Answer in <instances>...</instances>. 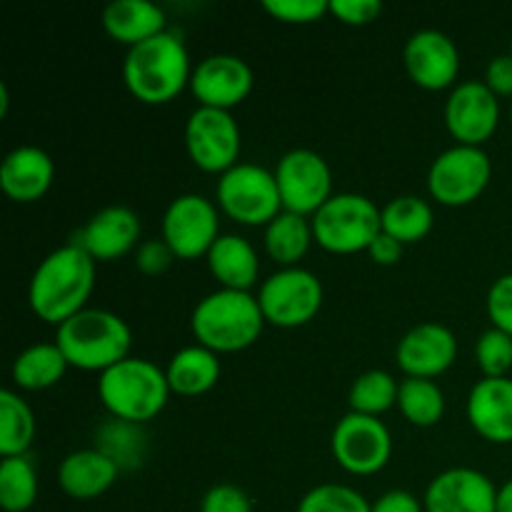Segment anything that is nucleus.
<instances>
[{"mask_svg":"<svg viewBox=\"0 0 512 512\" xmlns=\"http://www.w3.org/2000/svg\"><path fill=\"white\" fill-rule=\"evenodd\" d=\"M95 265L98 263L75 243L53 250L30 278V310L43 323L60 328L65 320L88 308L95 288Z\"/></svg>","mask_w":512,"mask_h":512,"instance_id":"1","label":"nucleus"},{"mask_svg":"<svg viewBox=\"0 0 512 512\" xmlns=\"http://www.w3.org/2000/svg\"><path fill=\"white\" fill-rule=\"evenodd\" d=\"M190 78H193V65H190L188 48L170 30L125 53V88L145 105L170 103L185 88H190Z\"/></svg>","mask_w":512,"mask_h":512,"instance_id":"2","label":"nucleus"},{"mask_svg":"<svg viewBox=\"0 0 512 512\" xmlns=\"http://www.w3.org/2000/svg\"><path fill=\"white\" fill-rule=\"evenodd\" d=\"M258 295L218 288L205 295L190 315V330L203 348L213 353H240L260 338L265 328Z\"/></svg>","mask_w":512,"mask_h":512,"instance_id":"3","label":"nucleus"},{"mask_svg":"<svg viewBox=\"0 0 512 512\" xmlns=\"http://www.w3.org/2000/svg\"><path fill=\"white\" fill-rule=\"evenodd\" d=\"M168 375L148 358H125L110 370L100 373L98 395L103 408L115 420L143 425L158 418L170 398Z\"/></svg>","mask_w":512,"mask_h":512,"instance_id":"4","label":"nucleus"},{"mask_svg":"<svg viewBox=\"0 0 512 512\" xmlns=\"http://www.w3.org/2000/svg\"><path fill=\"white\" fill-rule=\"evenodd\" d=\"M70 368L105 373L120 360L130 358L133 333L120 315L100 308H85L65 320L55 333Z\"/></svg>","mask_w":512,"mask_h":512,"instance_id":"5","label":"nucleus"},{"mask_svg":"<svg viewBox=\"0 0 512 512\" xmlns=\"http://www.w3.org/2000/svg\"><path fill=\"white\" fill-rule=\"evenodd\" d=\"M310 223L315 243L335 255L368 253L373 240L383 233L380 208L360 193H335Z\"/></svg>","mask_w":512,"mask_h":512,"instance_id":"6","label":"nucleus"},{"mask_svg":"<svg viewBox=\"0 0 512 512\" xmlns=\"http://www.w3.org/2000/svg\"><path fill=\"white\" fill-rule=\"evenodd\" d=\"M215 200L220 213L248 228L268 225L275 215L283 213L275 173L255 163H238L220 175Z\"/></svg>","mask_w":512,"mask_h":512,"instance_id":"7","label":"nucleus"},{"mask_svg":"<svg viewBox=\"0 0 512 512\" xmlns=\"http://www.w3.org/2000/svg\"><path fill=\"white\" fill-rule=\"evenodd\" d=\"M323 283L308 268H280L263 280L258 293L265 323L275 328H303L323 308Z\"/></svg>","mask_w":512,"mask_h":512,"instance_id":"8","label":"nucleus"},{"mask_svg":"<svg viewBox=\"0 0 512 512\" xmlns=\"http://www.w3.org/2000/svg\"><path fill=\"white\" fill-rule=\"evenodd\" d=\"M493 178V163L483 148L458 145L443 150L428 170V190L433 200L448 208L475 203Z\"/></svg>","mask_w":512,"mask_h":512,"instance_id":"9","label":"nucleus"},{"mask_svg":"<svg viewBox=\"0 0 512 512\" xmlns=\"http://www.w3.org/2000/svg\"><path fill=\"white\" fill-rule=\"evenodd\" d=\"M240 148H243V135L230 110L198 105L190 113L185 123V150L195 168L215 175L228 173L240 163Z\"/></svg>","mask_w":512,"mask_h":512,"instance_id":"10","label":"nucleus"},{"mask_svg":"<svg viewBox=\"0 0 512 512\" xmlns=\"http://www.w3.org/2000/svg\"><path fill=\"white\" fill-rule=\"evenodd\" d=\"M333 458L345 473L375 475L393 458V435L380 418L348 413L338 420L330 435Z\"/></svg>","mask_w":512,"mask_h":512,"instance_id":"11","label":"nucleus"},{"mask_svg":"<svg viewBox=\"0 0 512 512\" xmlns=\"http://www.w3.org/2000/svg\"><path fill=\"white\" fill-rule=\"evenodd\" d=\"M283 210L313 218L333 198V170L328 160L310 148L288 150L275 165Z\"/></svg>","mask_w":512,"mask_h":512,"instance_id":"12","label":"nucleus"},{"mask_svg":"<svg viewBox=\"0 0 512 512\" xmlns=\"http://www.w3.org/2000/svg\"><path fill=\"white\" fill-rule=\"evenodd\" d=\"M220 235V208L205 195H178L165 208L160 238L170 245L178 260L203 258Z\"/></svg>","mask_w":512,"mask_h":512,"instance_id":"13","label":"nucleus"},{"mask_svg":"<svg viewBox=\"0 0 512 512\" xmlns=\"http://www.w3.org/2000/svg\"><path fill=\"white\" fill-rule=\"evenodd\" d=\"M500 123V98L485 80H463L445 100V125L458 145L483 148Z\"/></svg>","mask_w":512,"mask_h":512,"instance_id":"14","label":"nucleus"},{"mask_svg":"<svg viewBox=\"0 0 512 512\" xmlns=\"http://www.w3.org/2000/svg\"><path fill=\"white\" fill-rule=\"evenodd\" d=\"M255 75L248 60L240 55L215 53L200 60L193 68L190 93L203 108L233 110L253 93Z\"/></svg>","mask_w":512,"mask_h":512,"instance_id":"15","label":"nucleus"},{"mask_svg":"<svg viewBox=\"0 0 512 512\" xmlns=\"http://www.w3.org/2000/svg\"><path fill=\"white\" fill-rule=\"evenodd\" d=\"M403 63L410 80L423 90H453L458 85L460 50L443 30L425 28L408 38Z\"/></svg>","mask_w":512,"mask_h":512,"instance_id":"16","label":"nucleus"},{"mask_svg":"<svg viewBox=\"0 0 512 512\" xmlns=\"http://www.w3.org/2000/svg\"><path fill=\"white\" fill-rule=\"evenodd\" d=\"M458 358V338L440 323H420L400 338L395 360L405 378L435 380L448 373Z\"/></svg>","mask_w":512,"mask_h":512,"instance_id":"17","label":"nucleus"},{"mask_svg":"<svg viewBox=\"0 0 512 512\" xmlns=\"http://www.w3.org/2000/svg\"><path fill=\"white\" fill-rule=\"evenodd\" d=\"M498 488L475 468H450L430 480L423 495L425 512H495Z\"/></svg>","mask_w":512,"mask_h":512,"instance_id":"18","label":"nucleus"},{"mask_svg":"<svg viewBox=\"0 0 512 512\" xmlns=\"http://www.w3.org/2000/svg\"><path fill=\"white\" fill-rule=\"evenodd\" d=\"M140 230L143 228L135 210L125 205H108L85 223L73 243L80 245L95 263H110L138 250Z\"/></svg>","mask_w":512,"mask_h":512,"instance_id":"19","label":"nucleus"},{"mask_svg":"<svg viewBox=\"0 0 512 512\" xmlns=\"http://www.w3.org/2000/svg\"><path fill=\"white\" fill-rule=\"evenodd\" d=\"M55 163L38 145H18L0 163V188L15 203H35L50 190Z\"/></svg>","mask_w":512,"mask_h":512,"instance_id":"20","label":"nucleus"},{"mask_svg":"<svg viewBox=\"0 0 512 512\" xmlns=\"http://www.w3.org/2000/svg\"><path fill=\"white\" fill-rule=\"evenodd\" d=\"M468 420L475 433L495 445L512 443V380L483 378L468 395Z\"/></svg>","mask_w":512,"mask_h":512,"instance_id":"21","label":"nucleus"},{"mask_svg":"<svg viewBox=\"0 0 512 512\" xmlns=\"http://www.w3.org/2000/svg\"><path fill=\"white\" fill-rule=\"evenodd\" d=\"M120 465L98 448L75 450L65 455L58 468V485L68 498L95 500L118 483Z\"/></svg>","mask_w":512,"mask_h":512,"instance_id":"22","label":"nucleus"},{"mask_svg":"<svg viewBox=\"0 0 512 512\" xmlns=\"http://www.w3.org/2000/svg\"><path fill=\"white\" fill-rule=\"evenodd\" d=\"M205 260H208L210 275L225 290H243V293H250L260 278L258 250L243 235H220L213 248H210V253L205 255Z\"/></svg>","mask_w":512,"mask_h":512,"instance_id":"23","label":"nucleus"},{"mask_svg":"<svg viewBox=\"0 0 512 512\" xmlns=\"http://www.w3.org/2000/svg\"><path fill=\"white\" fill-rule=\"evenodd\" d=\"M103 30L125 48L165 33V10L150 0H115L103 10Z\"/></svg>","mask_w":512,"mask_h":512,"instance_id":"24","label":"nucleus"},{"mask_svg":"<svg viewBox=\"0 0 512 512\" xmlns=\"http://www.w3.org/2000/svg\"><path fill=\"white\" fill-rule=\"evenodd\" d=\"M220 373H223L220 355L198 343L180 348L165 368L170 390L183 398H200L210 393L218 385Z\"/></svg>","mask_w":512,"mask_h":512,"instance_id":"25","label":"nucleus"},{"mask_svg":"<svg viewBox=\"0 0 512 512\" xmlns=\"http://www.w3.org/2000/svg\"><path fill=\"white\" fill-rule=\"evenodd\" d=\"M313 243V223L305 215L283 210L265 225V253L280 268H298V263L308 255Z\"/></svg>","mask_w":512,"mask_h":512,"instance_id":"26","label":"nucleus"},{"mask_svg":"<svg viewBox=\"0 0 512 512\" xmlns=\"http://www.w3.org/2000/svg\"><path fill=\"white\" fill-rule=\"evenodd\" d=\"M68 368L70 365L65 360L63 350L58 348V343H35L13 360L10 378H13L18 390L38 393V390H48L58 385L68 373Z\"/></svg>","mask_w":512,"mask_h":512,"instance_id":"27","label":"nucleus"},{"mask_svg":"<svg viewBox=\"0 0 512 512\" xmlns=\"http://www.w3.org/2000/svg\"><path fill=\"white\" fill-rule=\"evenodd\" d=\"M380 218H383V233L393 235L403 245L425 240L435 225L433 205L420 195H398L385 203V208H380Z\"/></svg>","mask_w":512,"mask_h":512,"instance_id":"28","label":"nucleus"},{"mask_svg":"<svg viewBox=\"0 0 512 512\" xmlns=\"http://www.w3.org/2000/svg\"><path fill=\"white\" fill-rule=\"evenodd\" d=\"M35 415L15 390H0V455L18 458L28 455L35 440Z\"/></svg>","mask_w":512,"mask_h":512,"instance_id":"29","label":"nucleus"},{"mask_svg":"<svg viewBox=\"0 0 512 512\" xmlns=\"http://www.w3.org/2000/svg\"><path fill=\"white\" fill-rule=\"evenodd\" d=\"M398 408L415 428H433L445 415V393L435 380L405 378L400 383Z\"/></svg>","mask_w":512,"mask_h":512,"instance_id":"30","label":"nucleus"},{"mask_svg":"<svg viewBox=\"0 0 512 512\" xmlns=\"http://www.w3.org/2000/svg\"><path fill=\"white\" fill-rule=\"evenodd\" d=\"M38 500V473L28 455L0 463V505L5 512H30Z\"/></svg>","mask_w":512,"mask_h":512,"instance_id":"31","label":"nucleus"},{"mask_svg":"<svg viewBox=\"0 0 512 512\" xmlns=\"http://www.w3.org/2000/svg\"><path fill=\"white\" fill-rule=\"evenodd\" d=\"M398 393L400 383L393 375L385 373V370H368V373L358 375L350 385V413L380 418V415L398 405Z\"/></svg>","mask_w":512,"mask_h":512,"instance_id":"32","label":"nucleus"},{"mask_svg":"<svg viewBox=\"0 0 512 512\" xmlns=\"http://www.w3.org/2000/svg\"><path fill=\"white\" fill-rule=\"evenodd\" d=\"M373 503H368L360 490L340 483H323L310 488L300 498L295 512H370Z\"/></svg>","mask_w":512,"mask_h":512,"instance_id":"33","label":"nucleus"},{"mask_svg":"<svg viewBox=\"0 0 512 512\" xmlns=\"http://www.w3.org/2000/svg\"><path fill=\"white\" fill-rule=\"evenodd\" d=\"M475 363L483 378H508L512 370V335L498 328L485 330L475 343Z\"/></svg>","mask_w":512,"mask_h":512,"instance_id":"34","label":"nucleus"},{"mask_svg":"<svg viewBox=\"0 0 512 512\" xmlns=\"http://www.w3.org/2000/svg\"><path fill=\"white\" fill-rule=\"evenodd\" d=\"M265 13L288 25H310L330 15L328 0H265Z\"/></svg>","mask_w":512,"mask_h":512,"instance_id":"35","label":"nucleus"},{"mask_svg":"<svg viewBox=\"0 0 512 512\" xmlns=\"http://www.w3.org/2000/svg\"><path fill=\"white\" fill-rule=\"evenodd\" d=\"M175 253L163 238H150L143 240L135 250V268L148 278H158V275L168 273L175 263Z\"/></svg>","mask_w":512,"mask_h":512,"instance_id":"36","label":"nucleus"},{"mask_svg":"<svg viewBox=\"0 0 512 512\" xmlns=\"http://www.w3.org/2000/svg\"><path fill=\"white\" fill-rule=\"evenodd\" d=\"M200 512H253V503L238 485L218 483L203 495Z\"/></svg>","mask_w":512,"mask_h":512,"instance_id":"37","label":"nucleus"},{"mask_svg":"<svg viewBox=\"0 0 512 512\" xmlns=\"http://www.w3.org/2000/svg\"><path fill=\"white\" fill-rule=\"evenodd\" d=\"M488 318L493 328L512 335V273L500 275L488 290Z\"/></svg>","mask_w":512,"mask_h":512,"instance_id":"38","label":"nucleus"},{"mask_svg":"<svg viewBox=\"0 0 512 512\" xmlns=\"http://www.w3.org/2000/svg\"><path fill=\"white\" fill-rule=\"evenodd\" d=\"M380 13H383L380 0H330V15L353 28L370 25Z\"/></svg>","mask_w":512,"mask_h":512,"instance_id":"39","label":"nucleus"},{"mask_svg":"<svg viewBox=\"0 0 512 512\" xmlns=\"http://www.w3.org/2000/svg\"><path fill=\"white\" fill-rule=\"evenodd\" d=\"M485 85L493 90L498 98L512 100V55H495L485 68Z\"/></svg>","mask_w":512,"mask_h":512,"instance_id":"40","label":"nucleus"},{"mask_svg":"<svg viewBox=\"0 0 512 512\" xmlns=\"http://www.w3.org/2000/svg\"><path fill=\"white\" fill-rule=\"evenodd\" d=\"M370 512H425L423 500L408 490H388L373 503Z\"/></svg>","mask_w":512,"mask_h":512,"instance_id":"41","label":"nucleus"},{"mask_svg":"<svg viewBox=\"0 0 512 512\" xmlns=\"http://www.w3.org/2000/svg\"><path fill=\"white\" fill-rule=\"evenodd\" d=\"M403 250H405V245L400 243V240H395L393 235H388V233H380L378 238L373 240V245L368 248V255L375 265H385V268H388V265L400 263V258H403Z\"/></svg>","mask_w":512,"mask_h":512,"instance_id":"42","label":"nucleus"},{"mask_svg":"<svg viewBox=\"0 0 512 512\" xmlns=\"http://www.w3.org/2000/svg\"><path fill=\"white\" fill-rule=\"evenodd\" d=\"M495 512H512V478L498 488V503Z\"/></svg>","mask_w":512,"mask_h":512,"instance_id":"43","label":"nucleus"},{"mask_svg":"<svg viewBox=\"0 0 512 512\" xmlns=\"http://www.w3.org/2000/svg\"><path fill=\"white\" fill-rule=\"evenodd\" d=\"M0 115H8V85L0 83Z\"/></svg>","mask_w":512,"mask_h":512,"instance_id":"44","label":"nucleus"},{"mask_svg":"<svg viewBox=\"0 0 512 512\" xmlns=\"http://www.w3.org/2000/svg\"><path fill=\"white\" fill-rule=\"evenodd\" d=\"M510 125H512V100H510Z\"/></svg>","mask_w":512,"mask_h":512,"instance_id":"45","label":"nucleus"},{"mask_svg":"<svg viewBox=\"0 0 512 512\" xmlns=\"http://www.w3.org/2000/svg\"><path fill=\"white\" fill-rule=\"evenodd\" d=\"M510 55H512V50H510Z\"/></svg>","mask_w":512,"mask_h":512,"instance_id":"46","label":"nucleus"},{"mask_svg":"<svg viewBox=\"0 0 512 512\" xmlns=\"http://www.w3.org/2000/svg\"><path fill=\"white\" fill-rule=\"evenodd\" d=\"M30 512H35V510H30Z\"/></svg>","mask_w":512,"mask_h":512,"instance_id":"47","label":"nucleus"}]
</instances>
